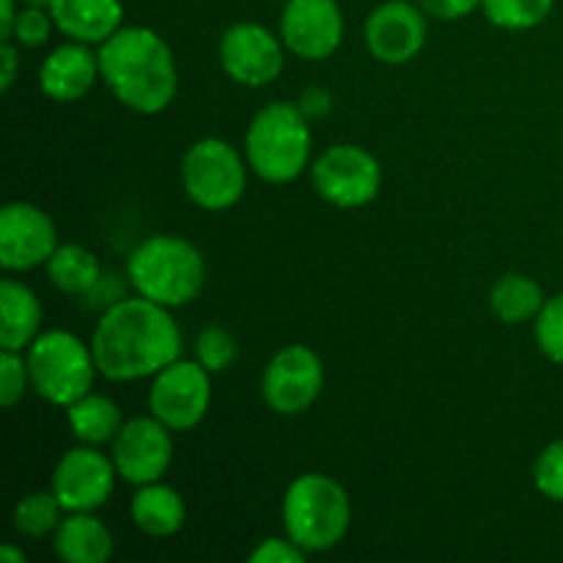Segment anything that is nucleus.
Listing matches in <instances>:
<instances>
[{"label":"nucleus","instance_id":"obj_1","mask_svg":"<svg viewBox=\"0 0 563 563\" xmlns=\"http://www.w3.org/2000/svg\"><path fill=\"white\" fill-rule=\"evenodd\" d=\"M93 361L110 383L154 377L181 357V330L170 308L146 297H124L102 311L91 335Z\"/></svg>","mask_w":563,"mask_h":563},{"label":"nucleus","instance_id":"obj_2","mask_svg":"<svg viewBox=\"0 0 563 563\" xmlns=\"http://www.w3.org/2000/svg\"><path fill=\"white\" fill-rule=\"evenodd\" d=\"M97 53L102 82L124 108L141 115L170 108L179 91V69L170 44L154 27H119Z\"/></svg>","mask_w":563,"mask_h":563},{"label":"nucleus","instance_id":"obj_3","mask_svg":"<svg viewBox=\"0 0 563 563\" xmlns=\"http://www.w3.org/2000/svg\"><path fill=\"white\" fill-rule=\"evenodd\" d=\"M124 275L135 295L174 311L201 295L207 262L185 236L152 234L132 247Z\"/></svg>","mask_w":563,"mask_h":563},{"label":"nucleus","instance_id":"obj_4","mask_svg":"<svg viewBox=\"0 0 563 563\" xmlns=\"http://www.w3.org/2000/svg\"><path fill=\"white\" fill-rule=\"evenodd\" d=\"M311 121L297 102H269L251 119L245 152L251 174L269 185L300 179L311 159Z\"/></svg>","mask_w":563,"mask_h":563},{"label":"nucleus","instance_id":"obj_5","mask_svg":"<svg viewBox=\"0 0 563 563\" xmlns=\"http://www.w3.org/2000/svg\"><path fill=\"white\" fill-rule=\"evenodd\" d=\"M280 522L286 537L308 555L328 553L350 533L352 500L335 478L324 473H302L286 487Z\"/></svg>","mask_w":563,"mask_h":563},{"label":"nucleus","instance_id":"obj_6","mask_svg":"<svg viewBox=\"0 0 563 563\" xmlns=\"http://www.w3.org/2000/svg\"><path fill=\"white\" fill-rule=\"evenodd\" d=\"M31 390L55 407H69L93 388L99 368L91 344L69 330H44L25 350Z\"/></svg>","mask_w":563,"mask_h":563},{"label":"nucleus","instance_id":"obj_7","mask_svg":"<svg viewBox=\"0 0 563 563\" xmlns=\"http://www.w3.org/2000/svg\"><path fill=\"white\" fill-rule=\"evenodd\" d=\"M245 152L223 137H201L181 157V187L198 209L225 212L236 207L247 190Z\"/></svg>","mask_w":563,"mask_h":563},{"label":"nucleus","instance_id":"obj_8","mask_svg":"<svg viewBox=\"0 0 563 563\" xmlns=\"http://www.w3.org/2000/svg\"><path fill=\"white\" fill-rule=\"evenodd\" d=\"M313 190L322 201L339 209H361L377 198L383 168L368 148L355 143H335L311 163Z\"/></svg>","mask_w":563,"mask_h":563},{"label":"nucleus","instance_id":"obj_9","mask_svg":"<svg viewBox=\"0 0 563 563\" xmlns=\"http://www.w3.org/2000/svg\"><path fill=\"white\" fill-rule=\"evenodd\" d=\"M212 405V372L198 361H174L152 377L148 412L174 432H190Z\"/></svg>","mask_w":563,"mask_h":563},{"label":"nucleus","instance_id":"obj_10","mask_svg":"<svg viewBox=\"0 0 563 563\" xmlns=\"http://www.w3.org/2000/svg\"><path fill=\"white\" fill-rule=\"evenodd\" d=\"M322 388L324 363L306 344H289L275 352L262 374V399L275 416H302L317 405Z\"/></svg>","mask_w":563,"mask_h":563},{"label":"nucleus","instance_id":"obj_11","mask_svg":"<svg viewBox=\"0 0 563 563\" xmlns=\"http://www.w3.org/2000/svg\"><path fill=\"white\" fill-rule=\"evenodd\" d=\"M286 44L280 33L258 22H234L220 36L218 58L225 75L247 88H264L280 77L286 66Z\"/></svg>","mask_w":563,"mask_h":563},{"label":"nucleus","instance_id":"obj_12","mask_svg":"<svg viewBox=\"0 0 563 563\" xmlns=\"http://www.w3.org/2000/svg\"><path fill=\"white\" fill-rule=\"evenodd\" d=\"M110 456L121 482L135 487L159 482L174 462V429L157 421L152 412L124 421L110 443Z\"/></svg>","mask_w":563,"mask_h":563},{"label":"nucleus","instance_id":"obj_13","mask_svg":"<svg viewBox=\"0 0 563 563\" xmlns=\"http://www.w3.org/2000/svg\"><path fill=\"white\" fill-rule=\"evenodd\" d=\"M119 471L113 465V456L102 454L97 445H77L66 451L55 465L49 489L60 506L69 511H97L110 500L115 489Z\"/></svg>","mask_w":563,"mask_h":563},{"label":"nucleus","instance_id":"obj_14","mask_svg":"<svg viewBox=\"0 0 563 563\" xmlns=\"http://www.w3.org/2000/svg\"><path fill=\"white\" fill-rule=\"evenodd\" d=\"M58 247V229L42 207L27 201L0 209V264L5 273L44 267Z\"/></svg>","mask_w":563,"mask_h":563},{"label":"nucleus","instance_id":"obj_15","mask_svg":"<svg viewBox=\"0 0 563 563\" xmlns=\"http://www.w3.org/2000/svg\"><path fill=\"white\" fill-rule=\"evenodd\" d=\"M363 42L379 64H410L427 44V11L410 0H385L366 16Z\"/></svg>","mask_w":563,"mask_h":563},{"label":"nucleus","instance_id":"obj_16","mask_svg":"<svg viewBox=\"0 0 563 563\" xmlns=\"http://www.w3.org/2000/svg\"><path fill=\"white\" fill-rule=\"evenodd\" d=\"M280 38L302 60H324L344 42V11L339 0H286Z\"/></svg>","mask_w":563,"mask_h":563},{"label":"nucleus","instance_id":"obj_17","mask_svg":"<svg viewBox=\"0 0 563 563\" xmlns=\"http://www.w3.org/2000/svg\"><path fill=\"white\" fill-rule=\"evenodd\" d=\"M97 80H102L99 53H93L91 44L71 38L49 49L38 66V88L53 102H77L97 86Z\"/></svg>","mask_w":563,"mask_h":563},{"label":"nucleus","instance_id":"obj_18","mask_svg":"<svg viewBox=\"0 0 563 563\" xmlns=\"http://www.w3.org/2000/svg\"><path fill=\"white\" fill-rule=\"evenodd\" d=\"M55 31L71 42L99 47L119 27H124V3L121 0H49Z\"/></svg>","mask_w":563,"mask_h":563},{"label":"nucleus","instance_id":"obj_19","mask_svg":"<svg viewBox=\"0 0 563 563\" xmlns=\"http://www.w3.org/2000/svg\"><path fill=\"white\" fill-rule=\"evenodd\" d=\"M0 350L25 352L42 333L44 308L36 291L16 278L0 280Z\"/></svg>","mask_w":563,"mask_h":563},{"label":"nucleus","instance_id":"obj_20","mask_svg":"<svg viewBox=\"0 0 563 563\" xmlns=\"http://www.w3.org/2000/svg\"><path fill=\"white\" fill-rule=\"evenodd\" d=\"M53 550L64 563H104L113 555V533L93 511H69L55 528Z\"/></svg>","mask_w":563,"mask_h":563},{"label":"nucleus","instance_id":"obj_21","mask_svg":"<svg viewBox=\"0 0 563 563\" xmlns=\"http://www.w3.org/2000/svg\"><path fill=\"white\" fill-rule=\"evenodd\" d=\"M130 517L141 533L152 539H168L185 528L187 506L185 498L174 487L163 482H152L137 487L132 495Z\"/></svg>","mask_w":563,"mask_h":563},{"label":"nucleus","instance_id":"obj_22","mask_svg":"<svg viewBox=\"0 0 563 563\" xmlns=\"http://www.w3.org/2000/svg\"><path fill=\"white\" fill-rule=\"evenodd\" d=\"M66 423L77 443L99 449V445L113 443L119 429L124 427V418H121V407L110 396L88 390L86 396L66 407Z\"/></svg>","mask_w":563,"mask_h":563},{"label":"nucleus","instance_id":"obj_23","mask_svg":"<svg viewBox=\"0 0 563 563\" xmlns=\"http://www.w3.org/2000/svg\"><path fill=\"white\" fill-rule=\"evenodd\" d=\"M44 267H47L49 284L71 297H82L86 291H91L104 273L97 253L88 251L86 245H77V242H66V245L55 247V253Z\"/></svg>","mask_w":563,"mask_h":563},{"label":"nucleus","instance_id":"obj_24","mask_svg":"<svg viewBox=\"0 0 563 563\" xmlns=\"http://www.w3.org/2000/svg\"><path fill=\"white\" fill-rule=\"evenodd\" d=\"M548 302L544 289L533 278L522 273H506L495 280L489 291V308L495 317L506 324H522L539 317L542 306Z\"/></svg>","mask_w":563,"mask_h":563},{"label":"nucleus","instance_id":"obj_25","mask_svg":"<svg viewBox=\"0 0 563 563\" xmlns=\"http://www.w3.org/2000/svg\"><path fill=\"white\" fill-rule=\"evenodd\" d=\"M66 517V509L60 506V500L55 498L53 489H36V493H27L25 498L16 500L14 515H11V522H14V531L20 537L27 539H44L53 537L55 528L60 526V520Z\"/></svg>","mask_w":563,"mask_h":563},{"label":"nucleus","instance_id":"obj_26","mask_svg":"<svg viewBox=\"0 0 563 563\" xmlns=\"http://www.w3.org/2000/svg\"><path fill=\"white\" fill-rule=\"evenodd\" d=\"M555 0H482V11L495 27L504 31H531L542 25Z\"/></svg>","mask_w":563,"mask_h":563},{"label":"nucleus","instance_id":"obj_27","mask_svg":"<svg viewBox=\"0 0 563 563\" xmlns=\"http://www.w3.org/2000/svg\"><path fill=\"white\" fill-rule=\"evenodd\" d=\"M196 361L201 363L207 372L218 374V372H229L234 366L236 355H240V346H236V339L220 324H207L201 333L196 335Z\"/></svg>","mask_w":563,"mask_h":563},{"label":"nucleus","instance_id":"obj_28","mask_svg":"<svg viewBox=\"0 0 563 563\" xmlns=\"http://www.w3.org/2000/svg\"><path fill=\"white\" fill-rule=\"evenodd\" d=\"M533 335L542 355L563 366V295L548 297L539 317L533 319Z\"/></svg>","mask_w":563,"mask_h":563},{"label":"nucleus","instance_id":"obj_29","mask_svg":"<svg viewBox=\"0 0 563 563\" xmlns=\"http://www.w3.org/2000/svg\"><path fill=\"white\" fill-rule=\"evenodd\" d=\"M31 388V372H27L25 352L0 350V405L11 410L16 401Z\"/></svg>","mask_w":563,"mask_h":563},{"label":"nucleus","instance_id":"obj_30","mask_svg":"<svg viewBox=\"0 0 563 563\" xmlns=\"http://www.w3.org/2000/svg\"><path fill=\"white\" fill-rule=\"evenodd\" d=\"M533 484L544 498L563 504V438L553 440L533 465Z\"/></svg>","mask_w":563,"mask_h":563},{"label":"nucleus","instance_id":"obj_31","mask_svg":"<svg viewBox=\"0 0 563 563\" xmlns=\"http://www.w3.org/2000/svg\"><path fill=\"white\" fill-rule=\"evenodd\" d=\"M53 27L55 22L49 9H42V5H22L20 14H16L11 42L27 49L42 47V44H47L49 36H53Z\"/></svg>","mask_w":563,"mask_h":563},{"label":"nucleus","instance_id":"obj_32","mask_svg":"<svg viewBox=\"0 0 563 563\" xmlns=\"http://www.w3.org/2000/svg\"><path fill=\"white\" fill-rule=\"evenodd\" d=\"M306 550L289 537H267L251 550L247 561L251 563H300L306 559Z\"/></svg>","mask_w":563,"mask_h":563},{"label":"nucleus","instance_id":"obj_33","mask_svg":"<svg viewBox=\"0 0 563 563\" xmlns=\"http://www.w3.org/2000/svg\"><path fill=\"white\" fill-rule=\"evenodd\" d=\"M124 278H119L115 273H102V278L97 280L91 291L80 297L88 308H99V311H108L110 306H115L119 300H124Z\"/></svg>","mask_w":563,"mask_h":563},{"label":"nucleus","instance_id":"obj_34","mask_svg":"<svg viewBox=\"0 0 563 563\" xmlns=\"http://www.w3.org/2000/svg\"><path fill=\"white\" fill-rule=\"evenodd\" d=\"M427 16H434V20L454 22L462 20V16H471L473 11L482 9V0H416Z\"/></svg>","mask_w":563,"mask_h":563},{"label":"nucleus","instance_id":"obj_35","mask_svg":"<svg viewBox=\"0 0 563 563\" xmlns=\"http://www.w3.org/2000/svg\"><path fill=\"white\" fill-rule=\"evenodd\" d=\"M297 104H300V110L306 113L308 121H319L333 110V97H330V91H324V88L311 86L300 93Z\"/></svg>","mask_w":563,"mask_h":563},{"label":"nucleus","instance_id":"obj_36","mask_svg":"<svg viewBox=\"0 0 563 563\" xmlns=\"http://www.w3.org/2000/svg\"><path fill=\"white\" fill-rule=\"evenodd\" d=\"M20 44L14 42H0V60H3V75H0V88L11 91L16 80V71H20Z\"/></svg>","mask_w":563,"mask_h":563},{"label":"nucleus","instance_id":"obj_37","mask_svg":"<svg viewBox=\"0 0 563 563\" xmlns=\"http://www.w3.org/2000/svg\"><path fill=\"white\" fill-rule=\"evenodd\" d=\"M16 3H20V0H0V42H11L16 14H20L22 9V5Z\"/></svg>","mask_w":563,"mask_h":563},{"label":"nucleus","instance_id":"obj_38","mask_svg":"<svg viewBox=\"0 0 563 563\" xmlns=\"http://www.w3.org/2000/svg\"><path fill=\"white\" fill-rule=\"evenodd\" d=\"M0 561H5V563H25L27 555L22 553L20 548H14V544H3V548H0Z\"/></svg>","mask_w":563,"mask_h":563},{"label":"nucleus","instance_id":"obj_39","mask_svg":"<svg viewBox=\"0 0 563 563\" xmlns=\"http://www.w3.org/2000/svg\"><path fill=\"white\" fill-rule=\"evenodd\" d=\"M20 5H42V9H47L49 0H20Z\"/></svg>","mask_w":563,"mask_h":563},{"label":"nucleus","instance_id":"obj_40","mask_svg":"<svg viewBox=\"0 0 563 563\" xmlns=\"http://www.w3.org/2000/svg\"><path fill=\"white\" fill-rule=\"evenodd\" d=\"M284 3H286V0H284Z\"/></svg>","mask_w":563,"mask_h":563}]
</instances>
